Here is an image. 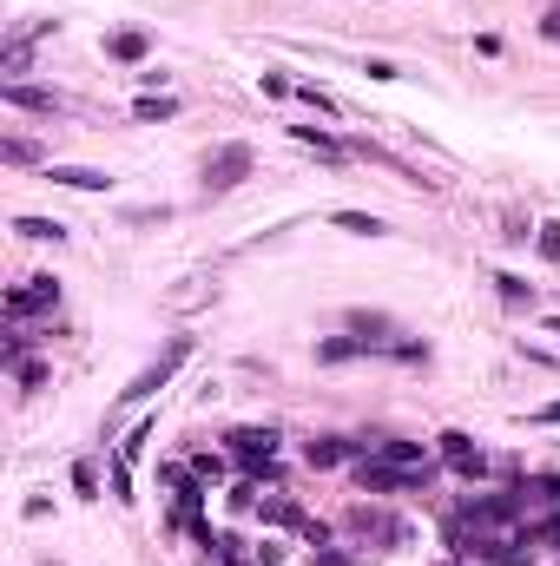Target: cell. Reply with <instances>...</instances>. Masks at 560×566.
Returning a JSON list of instances; mask_svg holds the SVG:
<instances>
[{"instance_id":"26","label":"cell","mask_w":560,"mask_h":566,"mask_svg":"<svg viewBox=\"0 0 560 566\" xmlns=\"http://www.w3.org/2000/svg\"><path fill=\"white\" fill-rule=\"evenodd\" d=\"M290 93H297V86H290L284 73H264V99H290Z\"/></svg>"},{"instance_id":"13","label":"cell","mask_w":560,"mask_h":566,"mask_svg":"<svg viewBox=\"0 0 560 566\" xmlns=\"http://www.w3.org/2000/svg\"><path fill=\"white\" fill-rule=\"evenodd\" d=\"M14 231L27 237V244H60L66 224H60V218H14Z\"/></svg>"},{"instance_id":"23","label":"cell","mask_w":560,"mask_h":566,"mask_svg":"<svg viewBox=\"0 0 560 566\" xmlns=\"http://www.w3.org/2000/svg\"><path fill=\"white\" fill-rule=\"evenodd\" d=\"M145 441H152V422H139V428H132V435H126V448H119V455H126V461H139V448H145Z\"/></svg>"},{"instance_id":"19","label":"cell","mask_w":560,"mask_h":566,"mask_svg":"<svg viewBox=\"0 0 560 566\" xmlns=\"http://www.w3.org/2000/svg\"><path fill=\"white\" fill-rule=\"evenodd\" d=\"M290 132H297V139H304V145H310V152H317V158H330V165H343V145H336L330 132H317V126H290Z\"/></svg>"},{"instance_id":"6","label":"cell","mask_w":560,"mask_h":566,"mask_svg":"<svg viewBox=\"0 0 560 566\" xmlns=\"http://www.w3.org/2000/svg\"><path fill=\"white\" fill-rule=\"evenodd\" d=\"M185 349H192V343H185V336H172V349H165V356L152 362V369H145L139 382H132V389H126V402H145V395H159L165 382H172V369L185 362Z\"/></svg>"},{"instance_id":"27","label":"cell","mask_w":560,"mask_h":566,"mask_svg":"<svg viewBox=\"0 0 560 566\" xmlns=\"http://www.w3.org/2000/svg\"><path fill=\"white\" fill-rule=\"evenodd\" d=\"M297 99H304V106H317V112H336V99L317 93V86H297Z\"/></svg>"},{"instance_id":"4","label":"cell","mask_w":560,"mask_h":566,"mask_svg":"<svg viewBox=\"0 0 560 566\" xmlns=\"http://www.w3.org/2000/svg\"><path fill=\"white\" fill-rule=\"evenodd\" d=\"M435 448H442V461H448L455 474H462V481H481V474H488V455H481V448H475V435H462V428L435 435Z\"/></svg>"},{"instance_id":"20","label":"cell","mask_w":560,"mask_h":566,"mask_svg":"<svg viewBox=\"0 0 560 566\" xmlns=\"http://www.w3.org/2000/svg\"><path fill=\"white\" fill-rule=\"evenodd\" d=\"M172 112H178V99H165V93L152 99V93H145L139 106H132V119H145V126H159V119H172Z\"/></svg>"},{"instance_id":"1","label":"cell","mask_w":560,"mask_h":566,"mask_svg":"<svg viewBox=\"0 0 560 566\" xmlns=\"http://www.w3.org/2000/svg\"><path fill=\"white\" fill-rule=\"evenodd\" d=\"M356 488L363 494H409V488H429V468H396V461H356Z\"/></svg>"},{"instance_id":"28","label":"cell","mask_w":560,"mask_h":566,"mask_svg":"<svg viewBox=\"0 0 560 566\" xmlns=\"http://www.w3.org/2000/svg\"><path fill=\"white\" fill-rule=\"evenodd\" d=\"M192 474H198V481H218L224 461H218V455H198V461H192Z\"/></svg>"},{"instance_id":"12","label":"cell","mask_w":560,"mask_h":566,"mask_svg":"<svg viewBox=\"0 0 560 566\" xmlns=\"http://www.w3.org/2000/svg\"><path fill=\"white\" fill-rule=\"evenodd\" d=\"M0 66H7V79L20 86V73L33 66V33H14V40H7V53H0Z\"/></svg>"},{"instance_id":"10","label":"cell","mask_w":560,"mask_h":566,"mask_svg":"<svg viewBox=\"0 0 560 566\" xmlns=\"http://www.w3.org/2000/svg\"><path fill=\"white\" fill-rule=\"evenodd\" d=\"M350 527H356L363 540H383V547H389V540H402L396 520H389V514H369V507H350Z\"/></svg>"},{"instance_id":"17","label":"cell","mask_w":560,"mask_h":566,"mask_svg":"<svg viewBox=\"0 0 560 566\" xmlns=\"http://www.w3.org/2000/svg\"><path fill=\"white\" fill-rule=\"evenodd\" d=\"M264 520H277V527H304V514H297V501H290V494H264Z\"/></svg>"},{"instance_id":"9","label":"cell","mask_w":560,"mask_h":566,"mask_svg":"<svg viewBox=\"0 0 560 566\" xmlns=\"http://www.w3.org/2000/svg\"><path fill=\"white\" fill-rule=\"evenodd\" d=\"M47 178H53V185H66V191H106L112 185L106 172H93V165H47Z\"/></svg>"},{"instance_id":"32","label":"cell","mask_w":560,"mask_h":566,"mask_svg":"<svg viewBox=\"0 0 560 566\" xmlns=\"http://www.w3.org/2000/svg\"><path fill=\"white\" fill-rule=\"evenodd\" d=\"M547 540H560V520H554V527H547Z\"/></svg>"},{"instance_id":"24","label":"cell","mask_w":560,"mask_h":566,"mask_svg":"<svg viewBox=\"0 0 560 566\" xmlns=\"http://www.w3.org/2000/svg\"><path fill=\"white\" fill-rule=\"evenodd\" d=\"M534 244H541V257H554V264H560V224H541V237H534Z\"/></svg>"},{"instance_id":"2","label":"cell","mask_w":560,"mask_h":566,"mask_svg":"<svg viewBox=\"0 0 560 566\" xmlns=\"http://www.w3.org/2000/svg\"><path fill=\"white\" fill-rule=\"evenodd\" d=\"M40 310H60V283L53 277H20L14 290H7V323H27V316Z\"/></svg>"},{"instance_id":"8","label":"cell","mask_w":560,"mask_h":566,"mask_svg":"<svg viewBox=\"0 0 560 566\" xmlns=\"http://www.w3.org/2000/svg\"><path fill=\"white\" fill-rule=\"evenodd\" d=\"M350 455H363V441H343V435L304 441V461H310V468H336V461H350Z\"/></svg>"},{"instance_id":"30","label":"cell","mask_w":560,"mask_h":566,"mask_svg":"<svg viewBox=\"0 0 560 566\" xmlns=\"http://www.w3.org/2000/svg\"><path fill=\"white\" fill-rule=\"evenodd\" d=\"M534 422H541V428H560V402H547V409L534 415Z\"/></svg>"},{"instance_id":"5","label":"cell","mask_w":560,"mask_h":566,"mask_svg":"<svg viewBox=\"0 0 560 566\" xmlns=\"http://www.w3.org/2000/svg\"><path fill=\"white\" fill-rule=\"evenodd\" d=\"M231 455L244 461V468H271V455H277V428H231Z\"/></svg>"},{"instance_id":"25","label":"cell","mask_w":560,"mask_h":566,"mask_svg":"<svg viewBox=\"0 0 560 566\" xmlns=\"http://www.w3.org/2000/svg\"><path fill=\"white\" fill-rule=\"evenodd\" d=\"M73 488L86 494V501H93V488H99V474H93V461H80V468H73Z\"/></svg>"},{"instance_id":"18","label":"cell","mask_w":560,"mask_h":566,"mask_svg":"<svg viewBox=\"0 0 560 566\" xmlns=\"http://www.w3.org/2000/svg\"><path fill=\"white\" fill-rule=\"evenodd\" d=\"M336 231H350V237H376L383 231V218H369V211H330Z\"/></svg>"},{"instance_id":"21","label":"cell","mask_w":560,"mask_h":566,"mask_svg":"<svg viewBox=\"0 0 560 566\" xmlns=\"http://www.w3.org/2000/svg\"><path fill=\"white\" fill-rule=\"evenodd\" d=\"M112 494H119V501H132V461L126 455L112 461Z\"/></svg>"},{"instance_id":"14","label":"cell","mask_w":560,"mask_h":566,"mask_svg":"<svg viewBox=\"0 0 560 566\" xmlns=\"http://www.w3.org/2000/svg\"><path fill=\"white\" fill-rule=\"evenodd\" d=\"M145 47H152L145 33H106V53H112V60H126V66H139Z\"/></svg>"},{"instance_id":"33","label":"cell","mask_w":560,"mask_h":566,"mask_svg":"<svg viewBox=\"0 0 560 566\" xmlns=\"http://www.w3.org/2000/svg\"><path fill=\"white\" fill-rule=\"evenodd\" d=\"M554 336H560V316H554Z\"/></svg>"},{"instance_id":"11","label":"cell","mask_w":560,"mask_h":566,"mask_svg":"<svg viewBox=\"0 0 560 566\" xmlns=\"http://www.w3.org/2000/svg\"><path fill=\"white\" fill-rule=\"evenodd\" d=\"M7 106H20V112H60L66 99L60 93H40V86H7Z\"/></svg>"},{"instance_id":"3","label":"cell","mask_w":560,"mask_h":566,"mask_svg":"<svg viewBox=\"0 0 560 566\" xmlns=\"http://www.w3.org/2000/svg\"><path fill=\"white\" fill-rule=\"evenodd\" d=\"M244 178H251V145H218L205 158V191H231Z\"/></svg>"},{"instance_id":"7","label":"cell","mask_w":560,"mask_h":566,"mask_svg":"<svg viewBox=\"0 0 560 566\" xmlns=\"http://www.w3.org/2000/svg\"><path fill=\"white\" fill-rule=\"evenodd\" d=\"M363 455H369V461H396V468H429V455H422V441H396V435H383V441H363Z\"/></svg>"},{"instance_id":"31","label":"cell","mask_w":560,"mask_h":566,"mask_svg":"<svg viewBox=\"0 0 560 566\" xmlns=\"http://www.w3.org/2000/svg\"><path fill=\"white\" fill-rule=\"evenodd\" d=\"M317 566H350V560H343L336 547H317Z\"/></svg>"},{"instance_id":"16","label":"cell","mask_w":560,"mask_h":566,"mask_svg":"<svg viewBox=\"0 0 560 566\" xmlns=\"http://www.w3.org/2000/svg\"><path fill=\"white\" fill-rule=\"evenodd\" d=\"M495 290H501V303H508V310H528V303H534V283H521L514 270H501Z\"/></svg>"},{"instance_id":"29","label":"cell","mask_w":560,"mask_h":566,"mask_svg":"<svg viewBox=\"0 0 560 566\" xmlns=\"http://www.w3.org/2000/svg\"><path fill=\"white\" fill-rule=\"evenodd\" d=\"M7 165H33V145L27 139H7Z\"/></svg>"},{"instance_id":"22","label":"cell","mask_w":560,"mask_h":566,"mask_svg":"<svg viewBox=\"0 0 560 566\" xmlns=\"http://www.w3.org/2000/svg\"><path fill=\"white\" fill-rule=\"evenodd\" d=\"M14 376H20V389H40V382H47V369H40V362H27V356H20V362H14Z\"/></svg>"},{"instance_id":"15","label":"cell","mask_w":560,"mask_h":566,"mask_svg":"<svg viewBox=\"0 0 560 566\" xmlns=\"http://www.w3.org/2000/svg\"><path fill=\"white\" fill-rule=\"evenodd\" d=\"M350 356H369L363 336H323L317 343V362H350Z\"/></svg>"}]
</instances>
